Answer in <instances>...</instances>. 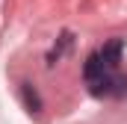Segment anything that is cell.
Instances as JSON below:
<instances>
[{"mask_svg": "<svg viewBox=\"0 0 127 124\" xmlns=\"http://www.w3.org/2000/svg\"><path fill=\"white\" fill-rule=\"evenodd\" d=\"M89 92L95 97H121V94H127V77L115 74V71H106V74H100L97 80L89 83Z\"/></svg>", "mask_w": 127, "mask_h": 124, "instance_id": "1", "label": "cell"}, {"mask_svg": "<svg viewBox=\"0 0 127 124\" xmlns=\"http://www.w3.org/2000/svg\"><path fill=\"white\" fill-rule=\"evenodd\" d=\"M121 50H124V41H121V38H112V41L103 44V50H97V56H100V62H103L109 71H115V65L121 59Z\"/></svg>", "mask_w": 127, "mask_h": 124, "instance_id": "2", "label": "cell"}, {"mask_svg": "<svg viewBox=\"0 0 127 124\" xmlns=\"http://www.w3.org/2000/svg\"><path fill=\"white\" fill-rule=\"evenodd\" d=\"M106 71H109V68H106V65L100 62V56H97V53H92V56L86 59L83 77H86V83H92V80H97V77H100V74H106Z\"/></svg>", "mask_w": 127, "mask_h": 124, "instance_id": "3", "label": "cell"}, {"mask_svg": "<svg viewBox=\"0 0 127 124\" xmlns=\"http://www.w3.org/2000/svg\"><path fill=\"white\" fill-rule=\"evenodd\" d=\"M71 41H74V38H71V32H62V35H59V41L53 44V50L47 53V65H56V62L62 59V56H65V50L71 47Z\"/></svg>", "mask_w": 127, "mask_h": 124, "instance_id": "4", "label": "cell"}, {"mask_svg": "<svg viewBox=\"0 0 127 124\" xmlns=\"http://www.w3.org/2000/svg\"><path fill=\"white\" fill-rule=\"evenodd\" d=\"M21 94H24V103H27L30 112H41V97L35 94V89L30 83H21Z\"/></svg>", "mask_w": 127, "mask_h": 124, "instance_id": "5", "label": "cell"}]
</instances>
